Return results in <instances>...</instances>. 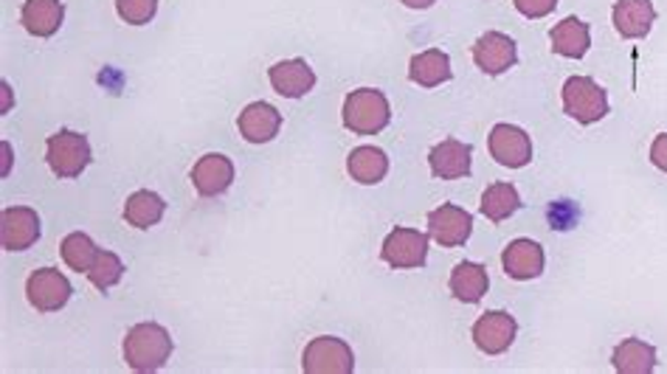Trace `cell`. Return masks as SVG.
Listing matches in <instances>:
<instances>
[{"mask_svg": "<svg viewBox=\"0 0 667 374\" xmlns=\"http://www.w3.org/2000/svg\"><path fill=\"white\" fill-rule=\"evenodd\" d=\"M90 158V144L88 135L74 133V130H59V133L48 135L45 141V164L57 175L59 180H74L88 169Z\"/></svg>", "mask_w": 667, "mask_h": 374, "instance_id": "3", "label": "cell"}, {"mask_svg": "<svg viewBox=\"0 0 667 374\" xmlns=\"http://www.w3.org/2000/svg\"><path fill=\"white\" fill-rule=\"evenodd\" d=\"M490 155L507 169H522L533 161V139L515 124H496L488 135Z\"/></svg>", "mask_w": 667, "mask_h": 374, "instance_id": "9", "label": "cell"}, {"mask_svg": "<svg viewBox=\"0 0 667 374\" xmlns=\"http://www.w3.org/2000/svg\"><path fill=\"white\" fill-rule=\"evenodd\" d=\"M237 128H240V135L249 144H267V141H274L280 135L282 113L274 105L251 102L237 119Z\"/></svg>", "mask_w": 667, "mask_h": 374, "instance_id": "16", "label": "cell"}, {"mask_svg": "<svg viewBox=\"0 0 667 374\" xmlns=\"http://www.w3.org/2000/svg\"><path fill=\"white\" fill-rule=\"evenodd\" d=\"M65 20L63 0H26L20 9V23L32 37H54Z\"/></svg>", "mask_w": 667, "mask_h": 374, "instance_id": "19", "label": "cell"}, {"mask_svg": "<svg viewBox=\"0 0 667 374\" xmlns=\"http://www.w3.org/2000/svg\"><path fill=\"white\" fill-rule=\"evenodd\" d=\"M70 293L74 287L57 267H40L26 279V298L37 312L63 310L70 301Z\"/></svg>", "mask_w": 667, "mask_h": 374, "instance_id": "7", "label": "cell"}, {"mask_svg": "<svg viewBox=\"0 0 667 374\" xmlns=\"http://www.w3.org/2000/svg\"><path fill=\"white\" fill-rule=\"evenodd\" d=\"M347 172H350V178L356 180V184L375 186L386 178L389 158L378 146H356V150L347 155Z\"/></svg>", "mask_w": 667, "mask_h": 374, "instance_id": "23", "label": "cell"}, {"mask_svg": "<svg viewBox=\"0 0 667 374\" xmlns=\"http://www.w3.org/2000/svg\"><path fill=\"white\" fill-rule=\"evenodd\" d=\"M473 63L488 77H502L504 70L518 63V48L510 34L488 32L473 43Z\"/></svg>", "mask_w": 667, "mask_h": 374, "instance_id": "10", "label": "cell"}, {"mask_svg": "<svg viewBox=\"0 0 667 374\" xmlns=\"http://www.w3.org/2000/svg\"><path fill=\"white\" fill-rule=\"evenodd\" d=\"M164 211H166L164 197L155 195V191L150 189H141L128 197V204H124V220H128V226H133V229L146 231L153 229V226H158Z\"/></svg>", "mask_w": 667, "mask_h": 374, "instance_id": "25", "label": "cell"}, {"mask_svg": "<svg viewBox=\"0 0 667 374\" xmlns=\"http://www.w3.org/2000/svg\"><path fill=\"white\" fill-rule=\"evenodd\" d=\"M192 184L200 197L226 195L234 184V164L220 153H209L192 166Z\"/></svg>", "mask_w": 667, "mask_h": 374, "instance_id": "13", "label": "cell"}, {"mask_svg": "<svg viewBox=\"0 0 667 374\" xmlns=\"http://www.w3.org/2000/svg\"><path fill=\"white\" fill-rule=\"evenodd\" d=\"M650 164H654L656 169L667 172V133L656 135L654 144H650Z\"/></svg>", "mask_w": 667, "mask_h": 374, "instance_id": "31", "label": "cell"}, {"mask_svg": "<svg viewBox=\"0 0 667 374\" xmlns=\"http://www.w3.org/2000/svg\"><path fill=\"white\" fill-rule=\"evenodd\" d=\"M473 217L453 204H442L428 215V237L442 248H459L471 240Z\"/></svg>", "mask_w": 667, "mask_h": 374, "instance_id": "11", "label": "cell"}, {"mask_svg": "<svg viewBox=\"0 0 667 374\" xmlns=\"http://www.w3.org/2000/svg\"><path fill=\"white\" fill-rule=\"evenodd\" d=\"M343 128L350 130L352 135H378L389 128L392 121V108H389V99L375 88H361L352 90L347 99H343L341 110Z\"/></svg>", "mask_w": 667, "mask_h": 374, "instance_id": "2", "label": "cell"}, {"mask_svg": "<svg viewBox=\"0 0 667 374\" xmlns=\"http://www.w3.org/2000/svg\"><path fill=\"white\" fill-rule=\"evenodd\" d=\"M453 77L451 57L439 48H428L423 54H414L408 63V79L419 88H437V85L448 82Z\"/></svg>", "mask_w": 667, "mask_h": 374, "instance_id": "20", "label": "cell"}, {"mask_svg": "<svg viewBox=\"0 0 667 374\" xmlns=\"http://www.w3.org/2000/svg\"><path fill=\"white\" fill-rule=\"evenodd\" d=\"M504 273L515 282H529L538 279L544 273V248L535 240H513L502 254Z\"/></svg>", "mask_w": 667, "mask_h": 374, "instance_id": "17", "label": "cell"}, {"mask_svg": "<svg viewBox=\"0 0 667 374\" xmlns=\"http://www.w3.org/2000/svg\"><path fill=\"white\" fill-rule=\"evenodd\" d=\"M381 260L394 271L423 267L428 260V234L417 229H394L381 245Z\"/></svg>", "mask_w": 667, "mask_h": 374, "instance_id": "6", "label": "cell"}, {"mask_svg": "<svg viewBox=\"0 0 667 374\" xmlns=\"http://www.w3.org/2000/svg\"><path fill=\"white\" fill-rule=\"evenodd\" d=\"M513 7L527 20H540L558 9V0H513Z\"/></svg>", "mask_w": 667, "mask_h": 374, "instance_id": "30", "label": "cell"}, {"mask_svg": "<svg viewBox=\"0 0 667 374\" xmlns=\"http://www.w3.org/2000/svg\"><path fill=\"white\" fill-rule=\"evenodd\" d=\"M549 40H553V52L558 54V57L566 59L586 57V52H589L591 45L589 23H583L580 18L560 20L558 26L549 32Z\"/></svg>", "mask_w": 667, "mask_h": 374, "instance_id": "22", "label": "cell"}, {"mask_svg": "<svg viewBox=\"0 0 667 374\" xmlns=\"http://www.w3.org/2000/svg\"><path fill=\"white\" fill-rule=\"evenodd\" d=\"M116 12L130 26H144L158 12V0H116Z\"/></svg>", "mask_w": 667, "mask_h": 374, "instance_id": "29", "label": "cell"}, {"mask_svg": "<svg viewBox=\"0 0 667 374\" xmlns=\"http://www.w3.org/2000/svg\"><path fill=\"white\" fill-rule=\"evenodd\" d=\"M471 155L473 146L462 144L457 139H445L428 153V166L431 175L439 180H459L471 175Z\"/></svg>", "mask_w": 667, "mask_h": 374, "instance_id": "14", "label": "cell"}, {"mask_svg": "<svg viewBox=\"0 0 667 374\" xmlns=\"http://www.w3.org/2000/svg\"><path fill=\"white\" fill-rule=\"evenodd\" d=\"M564 113L578 124H594L609 116V94L591 77H569L560 90Z\"/></svg>", "mask_w": 667, "mask_h": 374, "instance_id": "4", "label": "cell"}, {"mask_svg": "<svg viewBox=\"0 0 667 374\" xmlns=\"http://www.w3.org/2000/svg\"><path fill=\"white\" fill-rule=\"evenodd\" d=\"M616 34L625 40L648 37V32L656 23V9L650 0H616L614 12H611Z\"/></svg>", "mask_w": 667, "mask_h": 374, "instance_id": "15", "label": "cell"}, {"mask_svg": "<svg viewBox=\"0 0 667 374\" xmlns=\"http://www.w3.org/2000/svg\"><path fill=\"white\" fill-rule=\"evenodd\" d=\"M40 240V217L29 206H12L0 215V245L7 251H26Z\"/></svg>", "mask_w": 667, "mask_h": 374, "instance_id": "12", "label": "cell"}, {"mask_svg": "<svg viewBox=\"0 0 667 374\" xmlns=\"http://www.w3.org/2000/svg\"><path fill=\"white\" fill-rule=\"evenodd\" d=\"M471 336L479 352H484V355H502V352H507L513 346L515 336H518V323H515V318L510 312L490 310L477 318Z\"/></svg>", "mask_w": 667, "mask_h": 374, "instance_id": "8", "label": "cell"}, {"mask_svg": "<svg viewBox=\"0 0 667 374\" xmlns=\"http://www.w3.org/2000/svg\"><path fill=\"white\" fill-rule=\"evenodd\" d=\"M302 369L307 374H352L356 372V355L350 343L341 338L321 336L307 343L302 355Z\"/></svg>", "mask_w": 667, "mask_h": 374, "instance_id": "5", "label": "cell"}, {"mask_svg": "<svg viewBox=\"0 0 667 374\" xmlns=\"http://www.w3.org/2000/svg\"><path fill=\"white\" fill-rule=\"evenodd\" d=\"M451 287L453 298L464 301V305H479L488 293L490 279H488V267L479 265V262H459L451 271Z\"/></svg>", "mask_w": 667, "mask_h": 374, "instance_id": "21", "label": "cell"}, {"mask_svg": "<svg viewBox=\"0 0 667 374\" xmlns=\"http://www.w3.org/2000/svg\"><path fill=\"white\" fill-rule=\"evenodd\" d=\"M271 88L285 99H302L316 88V74L305 59H282L267 70Z\"/></svg>", "mask_w": 667, "mask_h": 374, "instance_id": "18", "label": "cell"}, {"mask_svg": "<svg viewBox=\"0 0 667 374\" xmlns=\"http://www.w3.org/2000/svg\"><path fill=\"white\" fill-rule=\"evenodd\" d=\"M59 254H63V262L70 267V271L88 273L90 265H94V260L99 256V248H96V242L90 240L88 234H83V231H74V234H68L63 240V245H59Z\"/></svg>", "mask_w": 667, "mask_h": 374, "instance_id": "27", "label": "cell"}, {"mask_svg": "<svg viewBox=\"0 0 667 374\" xmlns=\"http://www.w3.org/2000/svg\"><path fill=\"white\" fill-rule=\"evenodd\" d=\"M124 361L133 372H158L172 355V338L161 323H135L124 338Z\"/></svg>", "mask_w": 667, "mask_h": 374, "instance_id": "1", "label": "cell"}, {"mask_svg": "<svg viewBox=\"0 0 667 374\" xmlns=\"http://www.w3.org/2000/svg\"><path fill=\"white\" fill-rule=\"evenodd\" d=\"M401 3L408 9H431L437 0H401Z\"/></svg>", "mask_w": 667, "mask_h": 374, "instance_id": "32", "label": "cell"}, {"mask_svg": "<svg viewBox=\"0 0 667 374\" xmlns=\"http://www.w3.org/2000/svg\"><path fill=\"white\" fill-rule=\"evenodd\" d=\"M85 276H88L96 290L105 293L121 282V276H124V262H121L113 251H99V256H96L94 265H90V271L85 273Z\"/></svg>", "mask_w": 667, "mask_h": 374, "instance_id": "28", "label": "cell"}, {"mask_svg": "<svg viewBox=\"0 0 667 374\" xmlns=\"http://www.w3.org/2000/svg\"><path fill=\"white\" fill-rule=\"evenodd\" d=\"M611 363L620 374H650L656 369V349L639 338H625L614 349Z\"/></svg>", "mask_w": 667, "mask_h": 374, "instance_id": "24", "label": "cell"}, {"mask_svg": "<svg viewBox=\"0 0 667 374\" xmlns=\"http://www.w3.org/2000/svg\"><path fill=\"white\" fill-rule=\"evenodd\" d=\"M479 209H482V215L490 222H504L522 209V195H518V189L513 184H493L484 189Z\"/></svg>", "mask_w": 667, "mask_h": 374, "instance_id": "26", "label": "cell"}]
</instances>
